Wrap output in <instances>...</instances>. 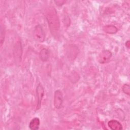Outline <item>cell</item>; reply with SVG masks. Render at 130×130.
Here are the masks:
<instances>
[{
	"mask_svg": "<svg viewBox=\"0 0 130 130\" xmlns=\"http://www.w3.org/2000/svg\"><path fill=\"white\" fill-rule=\"evenodd\" d=\"M46 18L51 34L54 37H57L59 34L60 23L57 12L54 8L49 10L46 15Z\"/></svg>",
	"mask_w": 130,
	"mask_h": 130,
	"instance_id": "obj_1",
	"label": "cell"
},
{
	"mask_svg": "<svg viewBox=\"0 0 130 130\" xmlns=\"http://www.w3.org/2000/svg\"><path fill=\"white\" fill-rule=\"evenodd\" d=\"M22 46L20 42H18L15 45L14 48V57L16 58V60L20 61L21 60V58L22 56Z\"/></svg>",
	"mask_w": 130,
	"mask_h": 130,
	"instance_id": "obj_6",
	"label": "cell"
},
{
	"mask_svg": "<svg viewBox=\"0 0 130 130\" xmlns=\"http://www.w3.org/2000/svg\"><path fill=\"white\" fill-rule=\"evenodd\" d=\"M122 91L126 94L129 95L130 94V86L128 84H124L122 87Z\"/></svg>",
	"mask_w": 130,
	"mask_h": 130,
	"instance_id": "obj_11",
	"label": "cell"
},
{
	"mask_svg": "<svg viewBox=\"0 0 130 130\" xmlns=\"http://www.w3.org/2000/svg\"><path fill=\"white\" fill-rule=\"evenodd\" d=\"M108 125L112 130H121L123 128L121 123L115 119H112L109 121Z\"/></svg>",
	"mask_w": 130,
	"mask_h": 130,
	"instance_id": "obj_7",
	"label": "cell"
},
{
	"mask_svg": "<svg viewBox=\"0 0 130 130\" xmlns=\"http://www.w3.org/2000/svg\"><path fill=\"white\" fill-rule=\"evenodd\" d=\"M33 38L36 41L39 42H43L45 40V33L40 24L37 25L32 32Z\"/></svg>",
	"mask_w": 130,
	"mask_h": 130,
	"instance_id": "obj_2",
	"label": "cell"
},
{
	"mask_svg": "<svg viewBox=\"0 0 130 130\" xmlns=\"http://www.w3.org/2000/svg\"><path fill=\"white\" fill-rule=\"evenodd\" d=\"M63 102V97L62 92L60 90H56L54 94V106L56 109H59L62 107Z\"/></svg>",
	"mask_w": 130,
	"mask_h": 130,
	"instance_id": "obj_4",
	"label": "cell"
},
{
	"mask_svg": "<svg viewBox=\"0 0 130 130\" xmlns=\"http://www.w3.org/2000/svg\"><path fill=\"white\" fill-rule=\"evenodd\" d=\"M44 95V89L41 83H39L36 88V96L37 98V105L36 110H38L41 106L42 101Z\"/></svg>",
	"mask_w": 130,
	"mask_h": 130,
	"instance_id": "obj_5",
	"label": "cell"
},
{
	"mask_svg": "<svg viewBox=\"0 0 130 130\" xmlns=\"http://www.w3.org/2000/svg\"><path fill=\"white\" fill-rule=\"evenodd\" d=\"M5 29L3 28L2 25L1 26V47L3 45V42L4 41V39H5Z\"/></svg>",
	"mask_w": 130,
	"mask_h": 130,
	"instance_id": "obj_12",
	"label": "cell"
},
{
	"mask_svg": "<svg viewBox=\"0 0 130 130\" xmlns=\"http://www.w3.org/2000/svg\"><path fill=\"white\" fill-rule=\"evenodd\" d=\"M112 56L111 51L109 50H104L98 55V60L101 64L107 63L110 61Z\"/></svg>",
	"mask_w": 130,
	"mask_h": 130,
	"instance_id": "obj_3",
	"label": "cell"
},
{
	"mask_svg": "<svg viewBox=\"0 0 130 130\" xmlns=\"http://www.w3.org/2000/svg\"><path fill=\"white\" fill-rule=\"evenodd\" d=\"M54 3L57 6H62L66 3V1H55Z\"/></svg>",
	"mask_w": 130,
	"mask_h": 130,
	"instance_id": "obj_13",
	"label": "cell"
},
{
	"mask_svg": "<svg viewBox=\"0 0 130 130\" xmlns=\"http://www.w3.org/2000/svg\"><path fill=\"white\" fill-rule=\"evenodd\" d=\"M40 120L38 117H35L29 122L28 126L31 130H37L39 128Z\"/></svg>",
	"mask_w": 130,
	"mask_h": 130,
	"instance_id": "obj_8",
	"label": "cell"
},
{
	"mask_svg": "<svg viewBox=\"0 0 130 130\" xmlns=\"http://www.w3.org/2000/svg\"><path fill=\"white\" fill-rule=\"evenodd\" d=\"M125 45L126 46V47L127 49H129V47H130V42H129V40H127L125 43Z\"/></svg>",
	"mask_w": 130,
	"mask_h": 130,
	"instance_id": "obj_14",
	"label": "cell"
},
{
	"mask_svg": "<svg viewBox=\"0 0 130 130\" xmlns=\"http://www.w3.org/2000/svg\"><path fill=\"white\" fill-rule=\"evenodd\" d=\"M103 30L106 33L109 34H114L117 32L118 29L114 25H108L103 27Z\"/></svg>",
	"mask_w": 130,
	"mask_h": 130,
	"instance_id": "obj_10",
	"label": "cell"
},
{
	"mask_svg": "<svg viewBox=\"0 0 130 130\" xmlns=\"http://www.w3.org/2000/svg\"><path fill=\"white\" fill-rule=\"evenodd\" d=\"M49 51L46 48H43L41 50L39 53V58L40 59L43 61H46L49 58Z\"/></svg>",
	"mask_w": 130,
	"mask_h": 130,
	"instance_id": "obj_9",
	"label": "cell"
}]
</instances>
